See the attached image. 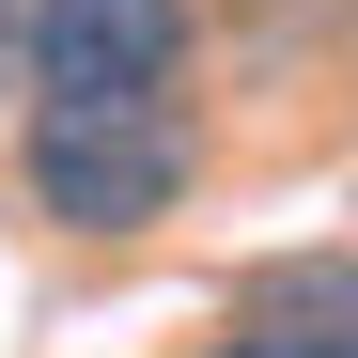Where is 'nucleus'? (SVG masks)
Instances as JSON below:
<instances>
[{
  "label": "nucleus",
  "instance_id": "nucleus-1",
  "mask_svg": "<svg viewBox=\"0 0 358 358\" xmlns=\"http://www.w3.org/2000/svg\"><path fill=\"white\" fill-rule=\"evenodd\" d=\"M16 187L47 234L125 250L203 203V0H16Z\"/></svg>",
  "mask_w": 358,
  "mask_h": 358
},
{
  "label": "nucleus",
  "instance_id": "nucleus-2",
  "mask_svg": "<svg viewBox=\"0 0 358 358\" xmlns=\"http://www.w3.org/2000/svg\"><path fill=\"white\" fill-rule=\"evenodd\" d=\"M234 327H327V343H358V265H343V250H312V265H265L250 296H234Z\"/></svg>",
  "mask_w": 358,
  "mask_h": 358
},
{
  "label": "nucleus",
  "instance_id": "nucleus-3",
  "mask_svg": "<svg viewBox=\"0 0 358 358\" xmlns=\"http://www.w3.org/2000/svg\"><path fill=\"white\" fill-rule=\"evenodd\" d=\"M203 358H358V343H327V327H234V343H203Z\"/></svg>",
  "mask_w": 358,
  "mask_h": 358
},
{
  "label": "nucleus",
  "instance_id": "nucleus-4",
  "mask_svg": "<svg viewBox=\"0 0 358 358\" xmlns=\"http://www.w3.org/2000/svg\"><path fill=\"white\" fill-rule=\"evenodd\" d=\"M0 78H16V0H0Z\"/></svg>",
  "mask_w": 358,
  "mask_h": 358
}]
</instances>
